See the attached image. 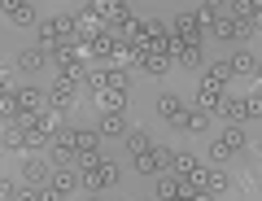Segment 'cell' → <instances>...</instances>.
Segmentation results:
<instances>
[{"instance_id":"6da1fadb","label":"cell","mask_w":262,"mask_h":201,"mask_svg":"<svg viewBox=\"0 0 262 201\" xmlns=\"http://www.w3.org/2000/svg\"><path fill=\"white\" fill-rule=\"evenodd\" d=\"M227 79H232L227 61H214V66H210V75H201V83H196V109H201V114H219Z\"/></svg>"},{"instance_id":"7a4b0ae2","label":"cell","mask_w":262,"mask_h":201,"mask_svg":"<svg viewBox=\"0 0 262 201\" xmlns=\"http://www.w3.org/2000/svg\"><path fill=\"white\" fill-rule=\"evenodd\" d=\"M223 118H227V127H241V123H253V118L262 114V96H258V87H253V96H223Z\"/></svg>"},{"instance_id":"3957f363","label":"cell","mask_w":262,"mask_h":201,"mask_svg":"<svg viewBox=\"0 0 262 201\" xmlns=\"http://www.w3.org/2000/svg\"><path fill=\"white\" fill-rule=\"evenodd\" d=\"M114 184H118V166H114L110 158L79 171V188H88V192H105V188H114Z\"/></svg>"},{"instance_id":"277c9868","label":"cell","mask_w":262,"mask_h":201,"mask_svg":"<svg viewBox=\"0 0 262 201\" xmlns=\"http://www.w3.org/2000/svg\"><path fill=\"white\" fill-rule=\"evenodd\" d=\"M241 149H245V131H241V127H227V131L219 136L214 144H210V162H214V166H223L227 158H236Z\"/></svg>"},{"instance_id":"5b68a950","label":"cell","mask_w":262,"mask_h":201,"mask_svg":"<svg viewBox=\"0 0 262 201\" xmlns=\"http://www.w3.org/2000/svg\"><path fill=\"white\" fill-rule=\"evenodd\" d=\"M96 149H101V136H96V131H75V158H70V166H79V171H83V166L101 162V153H96Z\"/></svg>"},{"instance_id":"8992f818","label":"cell","mask_w":262,"mask_h":201,"mask_svg":"<svg viewBox=\"0 0 262 201\" xmlns=\"http://www.w3.org/2000/svg\"><path fill=\"white\" fill-rule=\"evenodd\" d=\"M48 175H53V162H44V158L27 153V162H22V184H31V188H44Z\"/></svg>"},{"instance_id":"52a82bcc","label":"cell","mask_w":262,"mask_h":201,"mask_svg":"<svg viewBox=\"0 0 262 201\" xmlns=\"http://www.w3.org/2000/svg\"><path fill=\"white\" fill-rule=\"evenodd\" d=\"M48 96V109H57V114H61V109H70L79 101V83H66V79H57L53 83V92H44Z\"/></svg>"},{"instance_id":"ba28073f","label":"cell","mask_w":262,"mask_h":201,"mask_svg":"<svg viewBox=\"0 0 262 201\" xmlns=\"http://www.w3.org/2000/svg\"><path fill=\"white\" fill-rule=\"evenodd\" d=\"M170 153H175V149H158V144H153L149 153L136 158V171H140V175H158V171H166V166H170Z\"/></svg>"},{"instance_id":"9c48e42d","label":"cell","mask_w":262,"mask_h":201,"mask_svg":"<svg viewBox=\"0 0 262 201\" xmlns=\"http://www.w3.org/2000/svg\"><path fill=\"white\" fill-rule=\"evenodd\" d=\"M210 31H214L219 39H236V35H245V27L232 18V9H227V5H219V13L210 18Z\"/></svg>"},{"instance_id":"30bf717a","label":"cell","mask_w":262,"mask_h":201,"mask_svg":"<svg viewBox=\"0 0 262 201\" xmlns=\"http://www.w3.org/2000/svg\"><path fill=\"white\" fill-rule=\"evenodd\" d=\"M13 105H18V118H31V114L44 109V92L39 87H18L13 92Z\"/></svg>"},{"instance_id":"8fae6325","label":"cell","mask_w":262,"mask_h":201,"mask_svg":"<svg viewBox=\"0 0 262 201\" xmlns=\"http://www.w3.org/2000/svg\"><path fill=\"white\" fill-rule=\"evenodd\" d=\"M170 39H179V44H201V22H196V13H179Z\"/></svg>"},{"instance_id":"7c38bea8","label":"cell","mask_w":262,"mask_h":201,"mask_svg":"<svg viewBox=\"0 0 262 201\" xmlns=\"http://www.w3.org/2000/svg\"><path fill=\"white\" fill-rule=\"evenodd\" d=\"M48 188L61 192V197H70V192L79 188V171H75V166H53V175H48Z\"/></svg>"},{"instance_id":"4fadbf2b","label":"cell","mask_w":262,"mask_h":201,"mask_svg":"<svg viewBox=\"0 0 262 201\" xmlns=\"http://www.w3.org/2000/svg\"><path fill=\"white\" fill-rule=\"evenodd\" d=\"M0 13L9 22H35V5H27V0H0Z\"/></svg>"},{"instance_id":"5bb4252c","label":"cell","mask_w":262,"mask_h":201,"mask_svg":"<svg viewBox=\"0 0 262 201\" xmlns=\"http://www.w3.org/2000/svg\"><path fill=\"white\" fill-rule=\"evenodd\" d=\"M170 61H179V66H201V44H179V39H170Z\"/></svg>"},{"instance_id":"9a60e30c","label":"cell","mask_w":262,"mask_h":201,"mask_svg":"<svg viewBox=\"0 0 262 201\" xmlns=\"http://www.w3.org/2000/svg\"><path fill=\"white\" fill-rule=\"evenodd\" d=\"M175 127H179V131H206V127H210V114H201V109H179V114H175Z\"/></svg>"},{"instance_id":"2e32d148","label":"cell","mask_w":262,"mask_h":201,"mask_svg":"<svg viewBox=\"0 0 262 201\" xmlns=\"http://www.w3.org/2000/svg\"><path fill=\"white\" fill-rule=\"evenodd\" d=\"M227 188H232V180H227L223 166H206V192H210V197H223Z\"/></svg>"},{"instance_id":"e0dca14e","label":"cell","mask_w":262,"mask_h":201,"mask_svg":"<svg viewBox=\"0 0 262 201\" xmlns=\"http://www.w3.org/2000/svg\"><path fill=\"white\" fill-rule=\"evenodd\" d=\"M227 70H232V75H253L258 79V53H236V57L227 61Z\"/></svg>"},{"instance_id":"ac0fdd59","label":"cell","mask_w":262,"mask_h":201,"mask_svg":"<svg viewBox=\"0 0 262 201\" xmlns=\"http://www.w3.org/2000/svg\"><path fill=\"white\" fill-rule=\"evenodd\" d=\"M175 197H188L184 180H175V175H166V180H158V201H175Z\"/></svg>"},{"instance_id":"d6986e66","label":"cell","mask_w":262,"mask_h":201,"mask_svg":"<svg viewBox=\"0 0 262 201\" xmlns=\"http://www.w3.org/2000/svg\"><path fill=\"white\" fill-rule=\"evenodd\" d=\"M96 105H101V114H122L127 92H96Z\"/></svg>"},{"instance_id":"ffe728a7","label":"cell","mask_w":262,"mask_h":201,"mask_svg":"<svg viewBox=\"0 0 262 201\" xmlns=\"http://www.w3.org/2000/svg\"><path fill=\"white\" fill-rule=\"evenodd\" d=\"M127 83H131V75L122 66H105V92H127Z\"/></svg>"},{"instance_id":"44dd1931","label":"cell","mask_w":262,"mask_h":201,"mask_svg":"<svg viewBox=\"0 0 262 201\" xmlns=\"http://www.w3.org/2000/svg\"><path fill=\"white\" fill-rule=\"evenodd\" d=\"M44 61H48L44 48H22V53H18V70H39Z\"/></svg>"},{"instance_id":"7402d4cb","label":"cell","mask_w":262,"mask_h":201,"mask_svg":"<svg viewBox=\"0 0 262 201\" xmlns=\"http://www.w3.org/2000/svg\"><path fill=\"white\" fill-rule=\"evenodd\" d=\"M96 131H105V136H127L131 127H127V118L122 114H101V127Z\"/></svg>"},{"instance_id":"603a6c76","label":"cell","mask_w":262,"mask_h":201,"mask_svg":"<svg viewBox=\"0 0 262 201\" xmlns=\"http://www.w3.org/2000/svg\"><path fill=\"white\" fill-rule=\"evenodd\" d=\"M184 109V101H179L175 92H166V96H158V114L166 118V123H175V114Z\"/></svg>"},{"instance_id":"cb8c5ba5","label":"cell","mask_w":262,"mask_h":201,"mask_svg":"<svg viewBox=\"0 0 262 201\" xmlns=\"http://www.w3.org/2000/svg\"><path fill=\"white\" fill-rule=\"evenodd\" d=\"M136 61H140L144 75H166V70H170V61H166V57H158V53H144V57H136Z\"/></svg>"},{"instance_id":"d4e9b609","label":"cell","mask_w":262,"mask_h":201,"mask_svg":"<svg viewBox=\"0 0 262 201\" xmlns=\"http://www.w3.org/2000/svg\"><path fill=\"white\" fill-rule=\"evenodd\" d=\"M127 149H131V158H140V153H149V149H153V140L144 131H127Z\"/></svg>"},{"instance_id":"484cf974","label":"cell","mask_w":262,"mask_h":201,"mask_svg":"<svg viewBox=\"0 0 262 201\" xmlns=\"http://www.w3.org/2000/svg\"><path fill=\"white\" fill-rule=\"evenodd\" d=\"M0 144H5V149H18V153H27V140H22V127H18V123H13V131L0 136Z\"/></svg>"},{"instance_id":"4316f807","label":"cell","mask_w":262,"mask_h":201,"mask_svg":"<svg viewBox=\"0 0 262 201\" xmlns=\"http://www.w3.org/2000/svg\"><path fill=\"white\" fill-rule=\"evenodd\" d=\"M13 201H39V188H31V184H22V188L13 192Z\"/></svg>"},{"instance_id":"83f0119b","label":"cell","mask_w":262,"mask_h":201,"mask_svg":"<svg viewBox=\"0 0 262 201\" xmlns=\"http://www.w3.org/2000/svg\"><path fill=\"white\" fill-rule=\"evenodd\" d=\"M13 192H18V188H13L9 180H0V201H13Z\"/></svg>"},{"instance_id":"f1b7e54d","label":"cell","mask_w":262,"mask_h":201,"mask_svg":"<svg viewBox=\"0 0 262 201\" xmlns=\"http://www.w3.org/2000/svg\"><path fill=\"white\" fill-rule=\"evenodd\" d=\"M184 201H214L210 192H192V197H184Z\"/></svg>"}]
</instances>
